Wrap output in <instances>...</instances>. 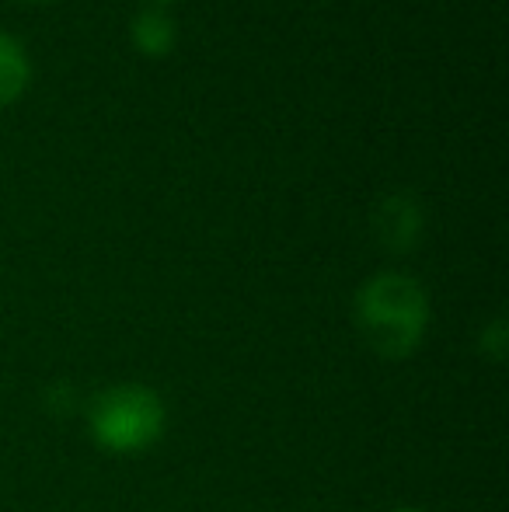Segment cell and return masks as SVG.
I'll return each instance as SVG.
<instances>
[{
    "label": "cell",
    "mask_w": 509,
    "mask_h": 512,
    "mask_svg": "<svg viewBox=\"0 0 509 512\" xmlns=\"http://www.w3.org/2000/svg\"><path fill=\"white\" fill-rule=\"evenodd\" d=\"M394 512H415V509H394Z\"/></svg>",
    "instance_id": "7"
},
{
    "label": "cell",
    "mask_w": 509,
    "mask_h": 512,
    "mask_svg": "<svg viewBox=\"0 0 509 512\" xmlns=\"http://www.w3.org/2000/svg\"><path fill=\"white\" fill-rule=\"evenodd\" d=\"M32 84V56L11 32H0V108L14 105Z\"/></svg>",
    "instance_id": "5"
},
{
    "label": "cell",
    "mask_w": 509,
    "mask_h": 512,
    "mask_svg": "<svg viewBox=\"0 0 509 512\" xmlns=\"http://www.w3.org/2000/svg\"><path fill=\"white\" fill-rule=\"evenodd\" d=\"M164 429V405L150 387H109L91 405V436L109 453H143Z\"/></svg>",
    "instance_id": "2"
},
{
    "label": "cell",
    "mask_w": 509,
    "mask_h": 512,
    "mask_svg": "<svg viewBox=\"0 0 509 512\" xmlns=\"http://www.w3.org/2000/svg\"><path fill=\"white\" fill-rule=\"evenodd\" d=\"M374 230L387 251L415 248V241L422 234L419 203L412 196H405V192H394V196L381 199V206L374 209Z\"/></svg>",
    "instance_id": "3"
},
{
    "label": "cell",
    "mask_w": 509,
    "mask_h": 512,
    "mask_svg": "<svg viewBox=\"0 0 509 512\" xmlns=\"http://www.w3.org/2000/svg\"><path fill=\"white\" fill-rule=\"evenodd\" d=\"M147 4H154V7H164V4H171V0H147Z\"/></svg>",
    "instance_id": "6"
},
{
    "label": "cell",
    "mask_w": 509,
    "mask_h": 512,
    "mask_svg": "<svg viewBox=\"0 0 509 512\" xmlns=\"http://www.w3.org/2000/svg\"><path fill=\"white\" fill-rule=\"evenodd\" d=\"M129 39H133L136 53L143 56H168L178 42V28H175V18H171L164 7H154L147 4L143 11L133 14V25H129Z\"/></svg>",
    "instance_id": "4"
},
{
    "label": "cell",
    "mask_w": 509,
    "mask_h": 512,
    "mask_svg": "<svg viewBox=\"0 0 509 512\" xmlns=\"http://www.w3.org/2000/svg\"><path fill=\"white\" fill-rule=\"evenodd\" d=\"M35 4H49V0H35Z\"/></svg>",
    "instance_id": "8"
},
{
    "label": "cell",
    "mask_w": 509,
    "mask_h": 512,
    "mask_svg": "<svg viewBox=\"0 0 509 512\" xmlns=\"http://www.w3.org/2000/svg\"><path fill=\"white\" fill-rule=\"evenodd\" d=\"M356 324L370 349L387 359H401L422 342L429 324L426 290L412 276L381 272L356 293Z\"/></svg>",
    "instance_id": "1"
}]
</instances>
